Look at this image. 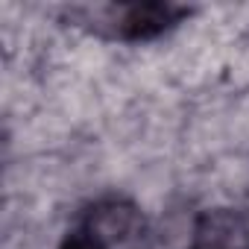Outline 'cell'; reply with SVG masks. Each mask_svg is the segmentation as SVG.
<instances>
[{
	"mask_svg": "<svg viewBox=\"0 0 249 249\" xmlns=\"http://www.w3.org/2000/svg\"><path fill=\"white\" fill-rule=\"evenodd\" d=\"M176 18H179V9H173L167 3H138V6L126 9V15L120 21V30L132 41H144V38L161 36L170 24H176Z\"/></svg>",
	"mask_w": 249,
	"mask_h": 249,
	"instance_id": "cell-1",
	"label": "cell"
},
{
	"mask_svg": "<svg viewBox=\"0 0 249 249\" xmlns=\"http://www.w3.org/2000/svg\"><path fill=\"white\" fill-rule=\"evenodd\" d=\"M62 249H106V243H103L97 234L76 231V234H71V237L62 243Z\"/></svg>",
	"mask_w": 249,
	"mask_h": 249,
	"instance_id": "cell-2",
	"label": "cell"
}]
</instances>
